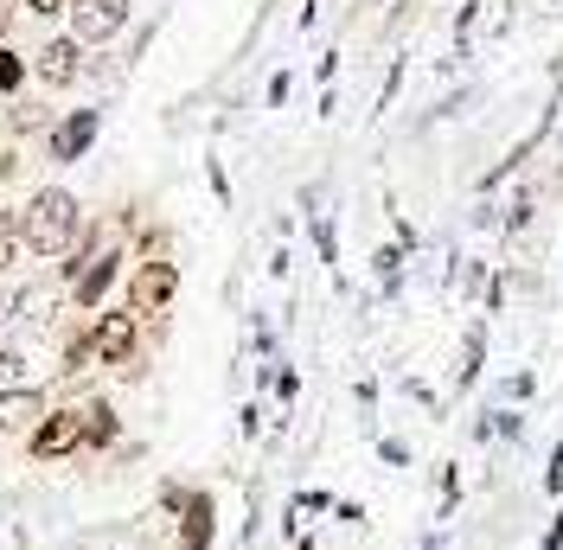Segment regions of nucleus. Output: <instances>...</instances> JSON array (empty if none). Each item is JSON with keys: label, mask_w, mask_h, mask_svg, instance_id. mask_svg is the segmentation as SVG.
<instances>
[{"label": "nucleus", "mask_w": 563, "mask_h": 550, "mask_svg": "<svg viewBox=\"0 0 563 550\" xmlns=\"http://www.w3.org/2000/svg\"><path fill=\"white\" fill-rule=\"evenodd\" d=\"M115 275H122V250H103V256H97L90 270H84L77 282H70V301H77L84 314H97V308H103V295H109V282H115Z\"/></svg>", "instance_id": "1a4fd4ad"}, {"label": "nucleus", "mask_w": 563, "mask_h": 550, "mask_svg": "<svg viewBox=\"0 0 563 550\" xmlns=\"http://www.w3.org/2000/svg\"><path fill=\"white\" fill-rule=\"evenodd\" d=\"M26 454H33V461H65V454H84V404H58V410L38 416V429L26 436Z\"/></svg>", "instance_id": "7ed1b4c3"}, {"label": "nucleus", "mask_w": 563, "mask_h": 550, "mask_svg": "<svg viewBox=\"0 0 563 550\" xmlns=\"http://www.w3.org/2000/svg\"><path fill=\"white\" fill-rule=\"evenodd\" d=\"M20 256H26V231H20V211H0V275L20 270Z\"/></svg>", "instance_id": "f8f14e48"}, {"label": "nucleus", "mask_w": 563, "mask_h": 550, "mask_svg": "<svg viewBox=\"0 0 563 550\" xmlns=\"http://www.w3.org/2000/svg\"><path fill=\"white\" fill-rule=\"evenodd\" d=\"M20 231H26V250L38 256H65L77 231H84V206H77V193L65 186H38L33 199L20 206Z\"/></svg>", "instance_id": "f257e3e1"}, {"label": "nucleus", "mask_w": 563, "mask_h": 550, "mask_svg": "<svg viewBox=\"0 0 563 550\" xmlns=\"http://www.w3.org/2000/svg\"><path fill=\"white\" fill-rule=\"evenodd\" d=\"M33 70H38V84H45V90H70V84H77V77H84V45H77V38H45V45H38V58H33Z\"/></svg>", "instance_id": "423d86ee"}, {"label": "nucleus", "mask_w": 563, "mask_h": 550, "mask_svg": "<svg viewBox=\"0 0 563 550\" xmlns=\"http://www.w3.org/2000/svg\"><path fill=\"white\" fill-rule=\"evenodd\" d=\"M544 486H551V493L563 486V442H558V454H551V474H544Z\"/></svg>", "instance_id": "2eb2a0df"}, {"label": "nucleus", "mask_w": 563, "mask_h": 550, "mask_svg": "<svg viewBox=\"0 0 563 550\" xmlns=\"http://www.w3.org/2000/svg\"><path fill=\"white\" fill-rule=\"evenodd\" d=\"M97 129H103V109H70L65 122H58V129H52V141H45V154H52V161H84V154H90V141H97Z\"/></svg>", "instance_id": "0eeeda50"}, {"label": "nucleus", "mask_w": 563, "mask_h": 550, "mask_svg": "<svg viewBox=\"0 0 563 550\" xmlns=\"http://www.w3.org/2000/svg\"><path fill=\"white\" fill-rule=\"evenodd\" d=\"M7 7H13V0H0V13H7Z\"/></svg>", "instance_id": "a211bd4d"}, {"label": "nucleus", "mask_w": 563, "mask_h": 550, "mask_svg": "<svg viewBox=\"0 0 563 550\" xmlns=\"http://www.w3.org/2000/svg\"><path fill=\"white\" fill-rule=\"evenodd\" d=\"M70 38L77 45H103L109 33H122V20H129V0H70Z\"/></svg>", "instance_id": "39448f33"}, {"label": "nucleus", "mask_w": 563, "mask_h": 550, "mask_svg": "<svg viewBox=\"0 0 563 550\" xmlns=\"http://www.w3.org/2000/svg\"><path fill=\"white\" fill-rule=\"evenodd\" d=\"M179 295V263H167V256H141L135 275H129V314H161L167 301Z\"/></svg>", "instance_id": "20e7f679"}, {"label": "nucleus", "mask_w": 563, "mask_h": 550, "mask_svg": "<svg viewBox=\"0 0 563 550\" xmlns=\"http://www.w3.org/2000/svg\"><path fill=\"white\" fill-rule=\"evenodd\" d=\"M20 84H26V58H20V52H7V45H0V90H7V97H13V90H20Z\"/></svg>", "instance_id": "4468645a"}, {"label": "nucleus", "mask_w": 563, "mask_h": 550, "mask_svg": "<svg viewBox=\"0 0 563 550\" xmlns=\"http://www.w3.org/2000/svg\"><path fill=\"white\" fill-rule=\"evenodd\" d=\"M45 410H52V404H45V391H38V384L0 391V442H13V436H33Z\"/></svg>", "instance_id": "6e6552de"}, {"label": "nucleus", "mask_w": 563, "mask_h": 550, "mask_svg": "<svg viewBox=\"0 0 563 550\" xmlns=\"http://www.w3.org/2000/svg\"><path fill=\"white\" fill-rule=\"evenodd\" d=\"M115 436H122L115 404H109V397H90V404H84V454H109Z\"/></svg>", "instance_id": "9d476101"}, {"label": "nucleus", "mask_w": 563, "mask_h": 550, "mask_svg": "<svg viewBox=\"0 0 563 550\" xmlns=\"http://www.w3.org/2000/svg\"><path fill=\"white\" fill-rule=\"evenodd\" d=\"M179 550H211V493H192V506L179 513Z\"/></svg>", "instance_id": "9b49d317"}, {"label": "nucleus", "mask_w": 563, "mask_h": 550, "mask_svg": "<svg viewBox=\"0 0 563 550\" xmlns=\"http://www.w3.org/2000/svg\"><path fill=\"white\" fill-rule=\"evenodd\" d=\"M20 173V154H0V179H13Z\"/></svg>", "instance_id": "dca6fc26"}, {"label": "nucleus", "mask_w": 563, "mask_h": 550, "mask_svg": "<svg viewBox=\"0 0 563 550\" xmlns=\"http://www.w3.org/2000/svg\"><path fill=\"white\" fill-rule=\"evenodd\" d=\"M90 365H97V352H90V327H77V333L65 340V372L77 378V372H90Z\"/></svg>", "instance_id": "ddd939ff"}, {"label": "nucleus", "mask_w": 563, "mask_h": 550, "mask_svg": "<svg viewBox=\"0 0 563 550\" xmlns=\"http://www.w3.org/2000/svg\"><path fill=\"white\" fill-rule=\"evenodd\" d=\"M20 308V301H7V295H0V327H7V314Z\"/></svg>", "instance_id": "f3484780"}, {"label": "nucleus", "mask_w": 563, "mask_h": 550, "mask_svg": "<svg viewBox=\"0 0 563 550\" xmlns=\"http://www.w3.org/2000/svg\"><path fill=\"white\" fill-rule=\"evenodd\" d=\"M90 352H97V365H122L129 378L141 372V320L129 308H109L90 320Z\"/></svg>", "instance_id": "f03ea898"}]
</instances>
